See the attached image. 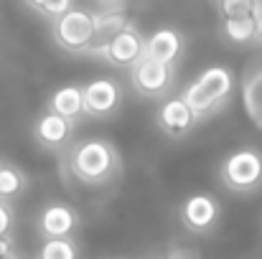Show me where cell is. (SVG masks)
<instances>
[{
	"label": "cell",
	"instance_id": "obj_1",
	"mask_svg": "<svg viewBox=\"0 0 262 259\" xmlns=\"http://www.w3.org/2000/svg\"><path fill=\"white\" fill-rule=\"evenodd\" d=\"M64 163L69 175L87 188H104L122 171L120 150L104 137L72 143V148L64 153Z\"/></svg>",
	"mask_w": 262,
	"mask_h": 259
},
{
	"label": "cell",
	"instance_id": "obj_2",
	"mask_svg": "<svg viewBox=\"0 0 262 259\" xmlns=\"http://www.w3.org/2000/svg\"><path fill=\"white\" fill-rule=\"evenodd\" d=\"M234 89V74L229 66L216 64L204 69L191 84L183 89V99L191 104V109L199 114V120H209L211 114H216L232 97Z\"/></svg>",
	"mask_w": 262,
	"mask_h": 259
},
{
	"label": "cell",
	"instance_id": "obj_3",
	"mask_svg": "<svg viewBox=\"0 0 262 259\" xmlns=\"http://www.w3.org/2000/svg\"><path fill=\"white\" fill-rule=\"evenodd\" d=\"M51 36L54 43L67 54H89L94 46V13L84 8H69L51 20Z\"/></svg>",
	"mask_w": 262,
	"mask_h": 259
},
{
	"label": "cell",
	"instance_id": "obj_4",
	"mask_svg": "<svg viewBox=\"0 0 262 259\" xmlns=\"http://www.w3.org/2000/svg\"><path fill=\"white\" fill-rule=\"evenodd\" d=\"M219 180L227 191L247 196L262 188V153L255 148H239L229 153L219 168Z\"/></svg>",
	"mask_w": 262,
	"mask_h": 259
},
{
	"label": "cell",
	"instance_id": "obj_5",
	"mask_svg": "<svg viewBox=\"0 0 262 259\" xmlns=\"http://www.w3.org/2000/svg\"><path fill=\"white\" fill-rule=\"evenodd\" d=\"M145 46H148V38L140 33V28H138L135 23H127L120 33H115L104 46L94 49L89 56H99V59H104L110 66L130 72V69L145 56Z\"/></svg>",
	"mask_w": 262,
	"mask_h": 259
},
{
	"label": "cell",
	"instance_id": "obj_6",
	"mask_svg": "<svg viewBox=\"0 0 262 259\" xmlns=\"http://www.w3.org/2000/svg\"><path fill=\"white\" fill-rule=\"evenodd\" d=\"M176 79L173 64H163L158 59L143 56L130 69V86L143 99H166Z\"/></svg>",
	"mask_w": 262,
	"mask_h": 259
},
{
	"label": "cell",
	"instance_id": "obj_7",
	"mask_svg": "<svg viewBox=\"0 0 262 259\" xmlns=\"http://www.w3.org/2000/svg\"><path fill=\"white\" fill-rule=\"evenodd\" d=\"M74 130H77V122L54 112V109H43L36 122H33V140L38 148L49 150V153H67L74 143Z\"/></svg>",
	"mask_w": 262,
	"mask_h": 259
},
{
	"label": "cell",
	"instance_id": "obj_8",
	"mask_svg": "<svg viewBox=\"0 0 262 259\" xmlns=\"http://www.w3.org/2000/svg\"><path fill=\"white\" fill-rule=\"evenodd\" d=\"M122 107V84L110 77H97L84 84V109L89 120H112Z\"/></svg>",
	"mask_w": 262,
	"mask_h": 259
},
{
	"label": "cell",
	"instance_id": "obj_9",
	"mask_svg": "<svg viewBox=\"0 0 262 259\" xmlns=\"http://www.w3.org/2000/svg\"><path fill=\"white\" fill-rule=\"evenodd\" d=\"M222 219V206L211 193H191L181 203V224L191 234H211Z\"/></svg>",
	"mask_w": 262,
	"mask_h": 259
},
{
	"label": "cell",
	"instance_id": "obj_10",
	"mask_svg": "<svg viewBox=\"0 0 262 259\" xmlns=\"http://www.w3.org/2000/svg\"><path fill=\"white\" fill-rule=\"evenodd\" d=\"M199 114L191 109V104L183 97H168L161 102L158 112H156V125L163 135H168L171 140H183L186 135L193 132V127L199 125Z\"/></svg>",
	"mask_w": 262,
	"mask_h": 259
},
{
	"label": "cell",
	"instance_id": "obj_11",
	"mask_svg": "<svg viewBox=\"0 0 262 259\" xmlns=\"http://www.w3.org/2000/svg\"><path fill=\"white\" fill-rule=\"evenodd\" d=\"M77 226H79V214L64 201L46 203L38 214V234L43 239L72 237L77 231Z\"/></svg>",
	"mask_w": 262,
	"mask_h": 259
},
{
	"label": "cell",
	"instance_id": "obj_12",
	"mask_svg": "<svg viewBox=\"0 0 262 259\" xmlns=\"http://www.w3.org/2000/svg\"><path fill=\"white\" fill-rule=\"evenodd\" d=\"M186 51V38L183 33H178L176 28H158L148 36V46H145V56L158 59L163 64H173L178 66L181 56Z\"/></svg>",
	"mask_w": 262,
	"mask_h": 259
},
{
	"label": "cell",
	"instance_id": "obj_13",
	"mask_svg": "<svg viewBox=\"0 0 262 259\" xmlns=\"http://www.w3.org/2000/svg\"><path fill=\"white\" fill-rule=\"evenodd\" d=\"M46 107L79 122L82 117H87L84 109V84H64L56 91H51V97L46 99Z\"/></svg>",
	"mask_w": 262,
	"mask_h": 259
},
{
	"label": "cell",
	"instance_id": "obj_14",
	"mask_svg": "<svg viewBox=\"0 0 262 259\" xmlns=\"http://www.w3.org/2000/svg\"><path fill=\"white\" fill-rule=\"evenodd\" d=\"M127 23H130V20H127V15L122 13V5L97 10V13H94V46H92V51L99 49V46H104V43H107L115 33H120ZM92 51H89V54H92Z\"/></svg>",
	"mask_w": 262,
	"mask_h": 259
},
{
	"label": "cell",
	"instance_id": "obj_15",
	"mask_svg": "<svg viewBox=\"0 0 262 259\" xmlns=\"http://www.w3.org/2000/svg\"><path fill=\"white\" fill-rule=\"evenodd\" d=\"M222 36L234 46H250L257 41V20L255 15H237L222 18Z\"/></svg>",
	"mask_w": 262,
	"mask_h": 259
},
{
	"label": "cell",
	"instance_id": "obj_16",
	"mask_svg": "<svg viewBox=\"0 0 262 259\" xmlns=\"http://www.w3.org/2000/svg\"><path fill=\"white\" fill-rule=\"evenodd\" d=\"M242 99L250 120L262 130V69H252L245 77L242 84Z\"/></svg>",
	"mask_w": 262,
	"mask_h": 259
},
{
	"label": "cell",
	"instance_id": "obj_17",
	"mask_svg": "<svg viewBox=\"0 0 262 259\" xmlns=\"http://www.w3.org/2000/svg\"><path fill=\"white\" fill-rule=\"evenodd\" d=\"M28 178L20 168H15L13 163H0V201L3 203H13L26 193Z\"/></svg>",
	"mask_w": 262,
	"mask_h": 259
},
{
	"label": "cell",
	"instance_id": "obj_18",
	"mask_svg": "<svg viewBox=\"0 0 262 259\" xmlns=\"http://www.w3.org/2000/svg\"><path fill=\"white\" fill-rule=\"evenodd\" d=\"M79 249L72 237L61 239H43V247L38 249V259H77Z\"/></svg>",
	"mask_w": 262,
	"mask_h": 259
},
{
	"label": "cell",
	"instance_id": "obj_19",
	"mask_svg": "<svg viewBox=\"0 0 262 259\" xmlns=\"http://www.w3.org/2000/svg\"><path fill=\"white\" fill-rule=\"evenodd\" d=\"M26 5H28L31 10H36L38 15L54 20L56 15L67 13L69 8H74V0H26Z\"/></svg>",
	"mask_w": 262,
	"mask_h": 259
},
{
	"label": "cell",
	"instance_id": "obj_20",
	"mask_svg": "<svg viewBox=\"0 0 262 259\" xmlns=\"http://www.w3.org/2000/svg\"><path fill=\"white\" fill-rule=\"evenodd\" d=\"M216 10L222 18H237V15H255L257 0H216Z\"/></svg>",
	"mask_w": 262,
	"mask_h": 259
},
{
	"label": "cell",
	"instance_id": "obj_21",
	"mask_svg": "<svg viewBox=\"0 0 262 259\" xmlns=\"http://www.w3.org/2000/svg\"><path fill=\"white\" fill-rule=\"evenodd\" d=\"M10 229H13V208L10 203L0 201V237H8Z\"/></svg>",
	"mask_w": 262,
	"mask_h": 259
},
{
	"label": "cell",
	"instance_id": "obj_22",
	"mask_svg": "<svg viewBox=\"0 0 262 259\" xmlns=\"http://www.w3.org/2000/svg\"><path fill=\"white\" fill-rule=\"evenodd\" d=\"M0 257H3V259H15V252H13V242H10V234H8V237H0Z\"/></svg>",
	"mask_w": 262,
	"mask_h": 259
},
{
	"label": "cell",
	"instance_id": "obj_23",
	"mask_svg": "<svg viewBox=\"0 0 262 259\" xmlns=\"http://www.w3.org/2000/svg\"><path fill=\"white\" fill-rule=\"evenodd\" d=\"M255 20H257V41L262 43V0H257V10H255Z\"/></svg>",
	"mask_w": 262,
	"mask_h": 259
},
{
	"label": "cell",
	"instance_id": "obj_24",
	"mask_svg": "<svg viewBox=\"0 0 262 259\" xmlns=\"http://www.w3.org/2000/svg\"><path fill=\"white\" fill-rule=\"evenodd\" d=\"M102 8H117V5H122L125 0H97Z\"/></svg>",
	"mask_w": 262,
	"mask_h": 259
},
{
	"label": "cell",
	"instance_id": "obj_25",
	"mask_svg": "<svg viewBox=\"0 0 262 259\" xmlns=\"http://www.w3.org/2000/svg\"><path fill=\"white\" fill-rule=\"evenodd\" d=\"M0 163H3V160H0Z\"/></svg>",
	"mask_w": 262,
	"mask_h": 259
},
{
	"label": "cell",
	"instance_id": "obj_26",
	"mask_svg": "<svg viewBox=\"0 0 262 259\" xmlns=\"http://www.w3.org/2000/svg\"><path fill=\"white\" fill-rule=\"evenodd\" d=\"M0 259H3V257H0Z\"/></svg>",
	"mask_w": 262,
	"mask_h": 259
}]
</instances>
